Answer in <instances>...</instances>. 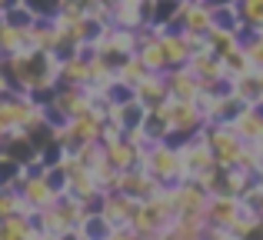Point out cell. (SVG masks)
Here are the masks:
<instances>
[{
    "mask_svg": "<svg viewBox=\"0 0 263 240\" xmlns=\"http://www.w3.org/2000/svg\"><path fill=\"white\" fill-rule=\"evenodd\" d=\"M97 97L100 94L90 84H60L53 90V100L47 104V117H50V123H64L77 114H87L97 104Z\"/></svg>",
    "mask_w": 263,
    "mask_h": 240,
    "instance_id": "1",
    "label": "cell"
},
{
    "mask_svg": "<svg viewBox=\"0 0 263 240\" xmlns=\"http://www.w3.org/2000/svg\"><path fill=\"white\" fill-rule=\"evenodd\" d=\"M160 114L170 123V140H174V143L186 140V137L197 134V130H203V123H206L200 104H193V100H180V97H167L160 104Z\"/></svg>",
    "mask_w": 263,
    "mask_h": 240,
    "instance_id": "2",
    "label": "cell"
},
{
    "mask_svg": "<svg viewBox=\"0 0 263 240\" xmlns=\"http://www.w3.org/2000/svg\"><path fill=\"white\" fill-rule=\"evenodd\" d=\"M203 134H206V143L213 147L217 167H240V157H243L247 143L240 140V134L233 130V123L210 120V123H203Z\"/></svg>",
    "mask_w": 263,
    "mask_h": 240,
    "instance_id": "3",
    "label": "cell"
},
{
    "mask_svg": "<svg viewBox=\"0 0 263 240\" xmlns=\"http://www.w3.org/2000/svg\"><path fill=\"white\" fill-rule=\"evenodd\" d=\"M140 167H147L160 183H180V180H183V170H180V150H177L174 140L147 143Z\"/></svg>",
    "mask_w": 263,
    "mask_h": 240,
    "instance_id": "4",
    "label": "cell"
},
{
    "mask_svg": "<svg viewBox=\"0 0 263 240\" xmlns=\"http://www.w3.org/2000/svg\"><path fill=\"white\" fill-rule=\"evenodd\" d=\"M177 150H180V170H183V180H197L200 174H206V170L217 167V157H213V147L206 143L203 130L190 134L186 140H180Z\"/></svg>",
    "mask_w": 263,
    "mask_h": 240,
    "instance_id": "5",
    "label": "cell"
},
{
    "mask_svg": "<svg viewBox=\"0 0 263 240\" xmlns=\"http://www.w3.org/2000/svg\"><path fill=\"white\" fill-rule=\"evenodd\" d=\"M137 30H127V27H117V24H107L100 33L93 37V44H90V53H100V57H107L110 64H120L123 57H130V53H137Z\"/></svg>",
    "mask_w": 263,
    "mask_h": 240,
    "instance_id": "6",
    "label": "cell"
},
{
    "mask_svg": "<svg viewBox=\"0 0 263 240\" xmlns=\"http://www.w3.org/2000/svg\"><path fill=\"white\" fill-rule=\"evenodd\" d=\"M17 190H20V197H24V200L30 204L33 210L53 207V204L60 200V190H57V183L47 177V167H44V163H40V167L24 170V177H20Z\"/></svg>",
    "mask_w": 263,
    "mask_h": 240,
    "instance_id": "7",
    "label": "cell"
},
{
    "mask_svg": "<svg viewBox=\"0 0 263 240\" xmlns=\"http://www.w3.org/2000/svg\"><path fill=\"white\" fill-rule=\"evenodd\" d=\"M37 227H40V234H47L50 240H64V237H70L73 230H77V224H73V217H70V210H67V204L64 200H57L53 207H44V210H37Z\"/></svg>",
    "mask_w": 263,
    "mask_h": 240,
    "instance_id": "8",
    "label": "cell"
},
{
    "mask_svg": "<svg viewBox=\"0 0 263 240\" xmlns=\"http://www.w3.org/2000/svg\"><path fill=\"white\" fill-rule=\"evenodd\" d=\"M174 27L183 30V33H210V27H213V4H206V0H183Z\"/></svg>",
    "mask_w": 263,
    "mask_h": 240,
    "instance_id": "9",
    "label": "cell"
},
{
    "mask_svg": "<svg viewBox=\"0 0 263 240\" xmlns=\"http://www.w3.org/2000/svg\"><path fill=\"white\" fill-rule=\"evenodd\" d=\"M137 204H140L137 197L123 194V190H110V194H103V200H100V214L107 217L114 227H130Z\"/></svg>",
    "mask_w": 263,
    "mask_h": 240,
    "instance_id": "10",
    "label": "cell"
},
{
    "mask_svg": "<svg viewBox=\"0 0 263 240\" xmlns=\"http://www.w3.org/2000/svg\"><path fill=\"white\" fill-rule=\"evenodd\" d=\"M150 20V0H117V7L110 10V24L127 27V30H140Z\"/></svg>",
    "mask_w": 263,
    "mask_h": 240,
    "instance_id": "11",
    "label": "cell"
},
{
    "mask_svg": "<svg viewBox=\"0 0 263 240\" xmlns=\"http://www.w3.org/2000/svg\"><path fill=\"white\" fill-rule=\"evenodd\" d=\"M167 87H170V97H180V100H193V104H197V100L203 97V84H200V77L190 67H170Z\"/></svg>",
    "mask_w": 263,
    "mask_h": 240,
    "instance_id": "12",
    "label": "cell"
},
{
    "mask_svg": "<svg viewBox=\"0 0 263 240\" xmlns=\"http://www.w3.org/2000/svg\"><path fill=\"white\" fill-rule=\"evenodd\" d=\"M174 200H177V214H206L210 194L197 180H180L174 183Z\"/></svg>",
    "mask_w": 263,
    "mask_h": 240,
    "instance_id": "13",
    "label": "cell"
},
{
    "mask_svg": "<svg viewBox=\"0 0 263 240\" xmlns=\"http://www.w3.org/2000/svg\"><path fill=\"white\" fill-rule=\"evenodd\" d=\"M240 207H243V200H240V197H230V194H210V204H206V224L230 230L233 220L240 217Z\"/></svg>",
    "mask_w": 263,
    "mask_h": 240,
    "instance_id": "14",
    "label": "cell"
},
{
    "mask_svg": "<svg viewBox=\"0 0 263 240\" xmlns=\"http://www.w3.org/2000/svg\"><path fill=\"white\" fill-rule=\"evenodd\" d=\"M120 190H123V194H130V197H137V200H147L150 194H157V190H160V180H157L147 167H140V163H137V167L123 170Z\"/></svg>",
    "mask_w": 263,
    "mask_h": 240,
    "instance_id": "15",
    "label": "cell"
},
{
    "mask_svg": "<svg viewBox=\"0 0 263 240\" xmlns=\"http://www.w3.org/2000/svg\"><path fill=\"white\" fill-rule=\"evenodd\" d=\"M143 150H147V147H137V143H130L127 137H117V140L103 143V154H107L110 167H117V170L137 167V163L143 160Z\"/></svg>",
    "mask_w": 263,
    "mask_h": 240,
    "instance_id": "16",
    "label": "cell"
},
{
    "mask_svg": "<svg viewBox=\"0 0 263 240\" xmlns=\"http://www.w3.org/2000/svg\"><path fill=\"white\" fill-rule=\"evenodd\" d=\"M134 94H137V100H140L147 110H154V107H160L163 100L170 97V87H167V73H154L150 70L147 77L140 80V84L134 87Z\"/></svg>",
    "mask_w": 263,
    "mask_h": 240,
    "instance_id": "17",
    "label": "cell"
},
{
    "mask_svg": "<svg viewBox=\"0 0 263 240\" xmlns=\"http://www.w3.org/2000/svg\"><path fill=\"white\" fill-rule=\"evenodd\" d=\"M160 47H163V53H167V64L170 67H186V60H190V53H193L186 33L177 30V27L160 30Z\"/></svg>",
    "mask_w": 263,
    "mask_h": 240,
    "instance_id": "18",
    "label": "cell"
},
{
    "mask_svg": "<svg viewBox=\"0 0 263 240\" xmlns=\"http://www.w3.org/2000/svg\"><path fill=\"white\" fill-rule=\"evenodd\" d=\"M60 84H90V53L73 50L60 64Z\"/></svg>",
    "mask_w": 263,
    "mask_h": 240,
    "instance_id": "19",
    "label": "cell"
},
{
    "mask_svg": "<svg viewBox=\"0 0 263 240\" xmlns=\"http://www.w3.org/2000/svg\"><path fill=\"white\" fill-rule=\"evenodd\" d=\"M130 230H134L140 240H154L163 230V220L154 214V207H150L147 200H140V204H137V210H134V220H130Z\"/></svg>",
    "mask_w": 263,
    "mask_h": 240,
    "instance_id": "20",
    "label": "cell"
},
{
    "mask_svg": "<svg viewBox=\"0 0 263 240\" xmlns=\"http://www.w3.org/2000/svg\"><path fill=\"white\" fill-rule=\"evenodd\" d=\"M40 230H37V220L33 217H24V214H13V217H4L0 220V240H33Z\"/></svg>",
    "mask_w": 263,
    "mask_h": 240,
    "instance_id": "21",
    "label": "cell"
},
{
    "mask_svg": "<svg viewBox=\"0 0 263 240\" xmlns=\"http://www.w3.org/2000/svg\"><path fill=\"white\" fill-rule=\"evenodd\" d=\"M227 90L233 97H240L243 104H260V73L250 70V73H233L227 80Z\"/></svg>",
    "mask_w": 263,
    "mask_h": 240,
    "instance_id": "22",
    "label": "cell"
},
{
    "mask_svg": "<svg viewBox=\"0 0 263 240\" xmlns=\"http://www.w3.org/2000/svg\"><path fill=\"white\" fill-rule=\"evenodd\" d=\"M180 4L183 0H150V27L157 30H167V27L177 24V13H180Z\"/></svg>",
    "mask_w": 263,
    "mask_h": 240,
    "instance_id": "23",
    "label": "cell"
},
{
    "mask_svg": "<svg viewBox=\"0 0 263 240\" xmlns=\"http://www.w3.org/2000/svg\"><path fill=\"white\" fill-rule=\"evenodd\" d=\"M27 47H30V50H57L53 20H37V24L27 30Z\"/></svg>",
    "mask_w": 263,
    "mask_h": 240,
    "instance_id": "24",
    "label": "cell"
},
{
    "mask_svg": "<svg viewBox=\"0 0 263 240\" xmlns=\"http://www.w3.org/2000/svg\"><path fill=\"white\" fill-rule=\"evenodd\" d=\"M147 64L140 60V53H130V57H123L120 64H117V80L120 84H127V87H137L143 77H147Z\"/></svg>",
    "mask_w": 263,
    "mask_h": 240,
    "instance_id": "25",
    "label": "cell"
},
{
    "mask_svg": "<svg viewBox=\"0 0 263 240\" xmlns=\"http://www.w3.org/2000/svg\"><path fill=\"white\" fill-rule=\"evenodd\" d=\"M77 234L84 237V240H107L110 234H114V224H110L107 217L100 214V210H90L87 220L77 227Z\"/></svg>",
    "mask_w": 263,
    "mask_h": 240,
    "instance_id": "26",
    "label": "cell"
},
{
    "mask_svg": "<svg viewBox=\"0 0 263 240\" xmlns=\"http://www.w3.org/2000/svg\"><path fill=\"white\" fill-rule=\"evenodd\" d=\"M240 13V24H243V33L250 30H263V0H233Z\"/></svg>",
    "mask_w": 263,
    "mask_h": 240,
    "instance_id": "27",
    "label": "cell"
},
{
    "mask_svg": "<svg viewBox=\"0 0 263 240\" xmlns=\"http://www.w3.org/2000/svg\"><path fill=\"white\" fill-rule=\"evenodd\" d=\"M24 47H27V30H20V27L4 20V27H0V53L10 57V53H20Z\"/></svg>",
    "mask_w": 263,
    "mask_h": 240,
    "instance_id": "28",
    "label": "cell"
},
{
    "mask_svg": "<svg viewBox=\"0 0 263 240\" xmlns=\"http://www.w3.org/2000/svg\"><path fill=\"white\" fill-rule=\"evenodd\" d=\"M206 40H210L213 53H227L230 47H237L243 37H240V30H233V27H217V24H213L210 33H206Z\"/></svg>",
    "mask_w": 263,
    "mask_h": 240,
    "instance_id": "29",
    "label": "cell"
},
{
    "mask_svg": "<svg viewBox=\"0 0 263 240\" xmlns=\"http://www.w3.org/2000/svg\"><path fill=\"white\" fill-rule=\"evenodd\" d=\"M24 163L17 157H10L7 150H0V187H17L20 177H24Z\"/></svg>",
    "mask_w": 263,
    "mask_h": 240,
    "instance_id": "30",
    "label": "cell"
},
{
    "mask_svg": "<svg viewBox=\"0 0 263 240\" xmlns=\"http://www.w3.org/2000/svg\"><path fill=\"white\" fill-rule=\"evenodd\" d=\"M243 50H247V57H250V67L257 73H263V30L243 33Z\"/></svg>",
    "mask_w": 263,
    "mask_h": 240,
    "instance_id": "31",
    "label": "cell"
},
{
    "mask_svg": "<svg viewBox=\"0 0 263 240\" xmlns=\"http://www.w3.org/2000/svg\"><path fill=\"white\" fill-rule=\"evenodd\" d=\"M20 207H24V197H20V190H17V187H0V220H4V217L20 214Z\"/></svg>",
    "mask_w": 263,
    "mask_h": 240,
    "instance_id": "32",
    "label": "cell"
},
{
    "mask_svg": "<svg viewBox=\"0 0 263 240\" xmlns=\"http://www.w3.org/2000/svg\"><path fill=\"white\" fill-rule=\"evenodd\" d=\"M37 20H53V13L60 10V0H20Z\"/></svg>",
    "mask_w": 263,
    "mask_h": 240,
    "instance_id": "33",
    "label": "cell"
},
{
    "mask_svg": "<svg viewBox=\"0 0 263 240\" xmlns=\"http://www.w3.org/2000/svg\"><path fill=\"white\" fill-rule=\"evenodd\" d=\"M117 137H123V123L114 120V117H107L103 127H100V143H110V140H117Z\"/></svg>",
    "mask_w": 263,
    "mask_h": 240,
    "instance_id": "34",
    "label": "cell"
},
{
    "mask_svg": "<svg viewBox=\"0 0 263 240\" xmlns=\"http://www.w3.org/2000/svg\"><path fill=\"white\" fill-rule=\"evenodd\" d=\"M93 4H97V7H107V10H114L117 0H93Z\"/></svg>",
    "mask_w": 263,
    "mask_h": 240,
    "instance_id": "35",
    "label": "cell"
},
{
    "mask_svg": "<svg viewBox=\"0 0 263 240\" xmlns=\"http://www.w3.org/2000/svg\"><path fill=\"white\" fill-rule=\"evenodd\" d=\"M10 4H17V0H0V10H7Z\"/></svg>",
    "mask_w": 263,
    "mask_h": 240,
    "instance_id": "36",
    "label": "cell"
},
{
    "mask_svg": "<svg viewBox=\"0 0 263 240\" xmlns=\"http://www.w3.org/2000/svg\"><path fill=\"white\" fill-rule=\"evenodd\" d=\"M7 147V134H4V130H0V150H4Z\"/></svg>",
    "mask_w": 263,
    "mask_h": 240,
    "instance_id": "37",
    "label": "cell"
},
{
    "mask_svg": "<svg viewBox=\"0 0 263 240\" xmlns=\"http://www.w3.org/2000/svg\"><path fill=\"white\" fill-rule=\"evenodd\" d=\"M206 4H227V0H206Z\"/></svg>",
    "mask_w": 263,
    "mask_h": 240,
    "instance_id": "38",
    "label": "cell"
},
{
    "mask_svg": "<svg viewBox=\"0 0 263 240\" xmlns=\"http://www.w3.org/2000/svg\"><path fill=\"white\" fill-rule=\"evenodd\" d=\"M4 20H7V17H4V10H0V27H4Z\"/></svg>",
    "mask_w": 263,
    "mask_h": 240,
    "instance_id": "39",
    "label": "cell"
},
{
    "mask_svg": "<svg viewBox=\"0 0 263 240\" xmlns=\"http://www.w3.org/2000/svg\"><path fill=\"white\" fill-rule=\"evenodd\" d=\"M257 210H260V214H263V200H260V207H257Z\"/></svg>",
    "mask_w": 263,
    "mask_h": 240,
    "instance_id": "40",
    "label": "cell"
},
{
    "mask_svg": "<svg viewBox=\"0 0 263 240\" xmlns=\"http://www.w3.org/2000/svg\"><path fill=\"white\" fill-rule=\"evenodd\" d=\"M0 87H4V77H0Z\"/></svg>",
    "mask_w": 263,
    "mask_h": 240,
    "instance_id": "41",
    "label": "cell"
},
{
    "mask_svg": "<svg viewBox=\"0 0 263 240\" xmlns=\"http://www.w3.org/2000/svg\"><path fill=\"white\" fill-rule=\"evenodd\" d=\"M0 60H4V53H0Z\"/></svg>",
    "mask_w": 263,
    "mask_h": 240,
    "instance_id": "42",
    "label": "cell"
},
{
    "mask_svg": "<svg viewBox=\"0 0 263 240\" xmlns=\"http://www.w3.org/2000/svg\"><path fill=\"white\" fill-rule=\"evenodd\" d=\"M107 240H110V237H107Z\"/></svg>",
    "mask_w": 263,
    "mask_h": 240,
    "instance_id": "43",
    "label": "cell"
}]
</instances>
